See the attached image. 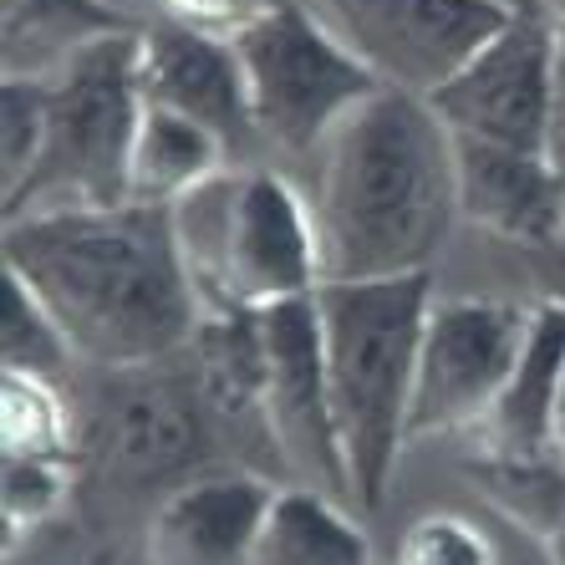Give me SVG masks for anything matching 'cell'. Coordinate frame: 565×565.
Masks as SVG:
<instances>
[{
	"instance_id": "obj_1",
	"label": "cell",
	"mask_w": 565,
	"mask_h": 565,
	"mask_svg": "<svg viewBox=\"0 0 565 565\" xmlns=\"http://www.w3.org/2000/svg\"><path fill=\"white\" fill-rule=\"evenodd\" d=\"M6 270L56 316L82 362L113 372L173 356L204 316L163 204L6 220Z\"/></svg>"
},
{
	"instance_id": "obj_2",
	"label": "cell",
	"mask_w": 565,
	"mask_h": 565,
	"mask_svg": "<svg viewBox=\"0 0 565 565\" xmlns=\"http://www.w3.org/2000/svg\"><path fill=\"white\" fill-rule=\"evenodd\" d=\"M306 210L321 286L428 276L459 220L454 132L428 97L382 87L311 153Z\"/></svg>"
},
{
	"instance_id": "obj_3",
	"label": "cell",
	"mask_w": 565,
	"mask_h": 565,
	"mask_svg": "<svg viewBox=\"0 0 565 565\" xmlns=\"http://www.w3.org/2000/svg\"><path fill=\"white\" fill-rule=\"evenodd\" d=\"M428 306H434L428 276L316 286L331 418H337V444L347 463V500L367 514L387 504L397 459L408 448V408Z\"/></svg>"
},
{
	"instance_id": "obj_4",
	"label": "cell",
	"mask_w": 565,
	"mask_h": 565,
	"mask_svg": "<svg viewBox=\"0 0 565 565\" xmlns=\"http://www.w3.org/2000/svg\"><path fill=\"white\" fill-rule=\"evenodd\" d=\"M173 230L204 311H265L321 286L306 194L276 169L230 163L173 204Z\"/></svg>"
},
{
	"instance_id": "obj_5",
	"label": "cell",
	"mask_w": 565,
	"mask_h": 565,
	"mask_svg": "<svg viewBox=\"0 0 565 565\" xmlns=\"http://www.w3.org/2000/svg\"><path fill=\"white\" fill-rule=\"evenodd\" d=\"M143 107V31L103 36L46 77V148L6 199V220L122 204Z\"/></svg>"
},
{
	"instance_id": "obj_6",
	"label": "cell",
	"mask_w": 565,
	"mask_h": 565,
	"mask_svg": "<svg viewBox=\"0 0 565 565\" xmlns=\"http://www.w3.org/2000/svg\"><path fill=\"white\" fill-rule=\"evenodd\" d=\"M230 41L245 66L255 138L270 153L311 158L347 113L382 93V82L301 0H276Z\"/></svg>"
},
{
	"instance_id": "obj_7",
	"label": "cell",
	"mask_w": 565,
	"mask_h": 565,
	"mask_svg": "<svg viewBox=\"0 0 565 565\" xmlns=\"http://www.w3.org/2000/svg\"><path fill=\"white\" fill-rule=\"evenodd\" d=\"M530 331V306L504 296H448L428 306L413 377L408 444L434 434H473L494 408L500 387Z\"/></svg>"
},
{
	"instance_id": "obj_8",
	"label": "cell",
	"mask_w": 565,
	"mask_h": 565,
	"mask_svg": "<svg viewBox=\"0 0 565 565\" xmlns=\"http://www.w3.org/2000/svg\"><path fill=\"white\" fill-rule=\"evenodd\" d=\"M382 87L438 93L514 11L494 0H301Z\"/></svg>"
},
{
	"instance_id": "obj_9",
	"label": "cell",
	"mask_w": 565,
	"mask_h": 565,
	"mask_svg": "<svg viewBox=\"0 0 565 565\" xmlns=\"http://www.w3.org/2000/svg\"><path fill=\"white\" fill-rule=\"evenodd\" d=\"M551 72H555V21L540 6H520L494 36L428 93L444 128L473 143L540 148L551 132Z\"/></svg>"
},
{
	"instance_id": "obj_10",
	"label": "cell",
	"mask_w": 565,
	"mask_h": 565,
	"mask_svg": "<svg viewBox=\"0 0 565 565\" xmlns=\"http://www.w3.org/2000/svg\"><path fill=\"white\" fill-rule=\"evenodd\" d=\"M260 337H265L260 418L270 428V438H276L280 459L301 473L306 489L347 500V463H342V444H337V418H331L316 290L296 296V301L265 306Z\"/></svg>"
},
{
	"instance_id": "obj_11",
	"label": "cell",
	"mask_w": 565,
	"mask_h": 565,
	"mask_svg": "<svg viewBox=\"0 0 565 565\" xmlns=\"http://www.w3.org/2000/svg\"><path fill=\"white\" fill-rule=\"evenodd\" d=\"M143 97L153 107L204 122L235 163H250L245 153L260 138H255L250 93H245V66L230 36L184 26V21L143 31Z\"/></svg>"
},
{
	"instance_id": "obj_12",
	"label": "cell",
	"mask_w": 565,
	"mask_h": 565,
	"mask_svg": "<svg viewBox=\"0 0 565 565\" xmlns=\"http://www.w3.org/2000/svg\"><path fill=\"white\" fill-rule=\"evenodd\" d=\"M276 489L255 473H199L158 504L148 565H250Z\"/></svg>"
},
{
	"instance_id": "obj_13",
	"label": "cell",
	"mask_w": 565,
	"mask_h": 565,
	"mask_svg": "<svg viewBox=\"0 0 565 565\" xmlns=\"http://www.w3.org/2000/svg\"><path fill=\"white\" fill-rule=\"evenodd\" d=\"M459 220L514 245H545L565 230V184L540 148L454 138Z\"/></svg>"
},
{
	"instance_id": "obj_14",
	"label": "cell",
	"mask_w": 565,
	"mask_h": 565,
	"mask_svg": "<svg viewBox=\"0 0 565 565\" xmlns=\"http://www.w3.org/2000/svg\"><path fill=\"white\" fill-rule=\"evenodd\" d=\"M561 382H565V306L540 296V301H530V331L510 367V382L500 387L494 408L469 434L473 454H494V459L551 454Z\"/></svg>"
},
{
	"instance_id": "obj_15",
	"label": "cell",
	"mask_w": 565,
	"mask_h": 565,
	"mask_svg": "<svg viewBox=\"0 0 565 565\" xmlns=\"http://www.w3.org/2000/svg\"><path fill=\"white\" fill-rule=\"evenodd\" d=\"M204 444V413L199 403L169 377H143V367H132V377L103 408V454L107 469L118 479H163V473L184 469Z\"/></svg>"
},
{
	"instance_id": "obj_16",
	"label": "cell",
	"mask_w": 565,
	"mask_h": 565,
	"mask_svg": "<svg viewBox=\"0 0 565 565\" xmlns=\"http://www.w3.org/2000/svg\"><path fill=\"white\" fill-rule=\"evenodd\" d=\"M118 31L132 21L107 0H0V77L46 82Z\"/></svg>"
},
{
	"instance_id": "obj_17",
	"label": "cell",
	"mask_w": 565,
	"mask_h": 565,
	"mask_svg": "<svg viewBox=\"0 0 565 565\" xmlns=\"http://www.w3.org/2000/svg\"><path fill=\"white\" fill-rule=\"evenodd\" d=\"M230 163H235L230 148L204 122L148 103L143 122H138V138H132V158H128V199L132 204L173 210L179 199H189L199 184H210L214 173H224Z\"/></svg>"
},
{
	"instance_id": "obj_18",
	"label": "cell",
	"mask_w": 565,
	"mask_h": 565,
	"mask_svg": "<svg viewBox=\"0 0 565 565\" xmlns=\"http://www.w3.org/2000/svg\"><path fill=\"white\" fill-rule=\"evenodd\" d=\"M250 565H372L367 535L321 489H276Z\"/></svg>"
},
{
	"instance_id": "obj_19",
	"label": "cell",
	"mask_w": 565,
	"mask_h": 565,
	"mask_svg": "<svg viewBox=\"0 0 565 565\" xmlns=\"http://www.w3.org/2000/svg\"><path fill=\"white\" fill-rule=\"evenodd\" d=\"M199 397L214 413H260L265 397V337L260 311H204L194 327Z\"/></svg>"
},
{
	"instance_id": "obj_20",
	"label": "cell",
	"mask_w": 565,
	"mask_h": 565,
	"mask_svg": "<svg viewBox=\"0 0 565 565\" xmlns=\"http://www.w3.org/2000/svg\"><path fill=\"white\" fill-rule=\"evenodd\" d=\"M469 479L484 489V500L500 514H510L514 525H525L530 535L545 545L561 520L565 504V454H530V459H494V454H479L469 463Z\"/></svg>"
},
{
	"instance_id": "obj_21",
	"label": "cell",
	"mask_w": 565,
	"mask_h": 565,
	"mask_svg": "<svg viewBox=\"0 0 565 565\" xmlns=\"http://www.w3.org/2000/svg\"><path fill=\"white\" fill-rule=\"evenodd\" d=\"M0 444L6 454H41V459H66L72 454V413L52 377L31 372H6L0 377Z\"/></svg>"
},
{
	"instance_id": "obj_22",
	"label": "cell",
	"mask_w": 565,
	"mask_h": 565,
	"mask_svg": "<svg viewBox=\"0 0 565 565\" xmlns=\"http://www.w3.org/2000/svg\"><path fill=\"white\" fill-rule=\"evenodd\" d=\"M72 342L62 337L56 316L31 296L21 280L6 270L0 276V362L6 372H31V377H52L72 362Z\"/></svg>"
},
{
	"instance_id": "obj_23",
	"label": "cell",
	"mask_w": 565,
	"mask_h": 565,
	"mask_svg": "<svg viewBox=\"0 0 565 565\" xmlns=\"http://www.w3.org/2000/svg\"><path fill=\"white\" fill-rule=\"evenodd\" d=\"M46 148V82L0 77V189L6 199L31 179Z\"/></svg>"
},
{
	"instance_id": "obj_24",
	"label": "cell",
	"mask_w": 565,
	"mask_h": 565,
	"mask_svg": "<svg viewBox=\"0 0 565 565\" xmlns=\"http://www.w3.org/2000/svg\"><path fill=\"white\" fill-rule=\"evenodd\" d=\"M66 459H41V454H6L0 463V514L6 535L46 525L66 504Z\"/></svg>"
},
{
	"instance_id": "obj_25",
	"label": "cell",
	"mask_w": 565,
	"mask_h": 565,
	"mask_svg": "<svg viewBox=\"0 0 565 565\" xmlns=\"http://www.w3.org/2000/svg\"><path fill=\"white\" fill-rule=\"evenodd\" d=\"M397 565H494V545L463 514H423L403 535Z\"/></svg>"
},
{
	"instance_id": "obj_26",
	"label": "cell",
	"mask_w": 565,
	"mask_h": 565,
	"mask_svg": "<svg viewBox=\"0 0 565 565\" xmlns=\"http://www.w3.org/2000/svg\"><path fill=\"white\" fill-rule=\"evenodd\" d=\"M169 21H184V26L199 31H220V36H235L245 31L260 11H270L276 0H158Z\"/></svg>"
},
{
	"instance_id": "obj_27",
	"label": "cell",
	"mask_w": 565,
	"mask_h": 565,
	"mask_svg": "<svg viewBox=\"0 0 565 565\" xmlns=\"http://www.w3.org/2000/svg\"><path fill=\"white\" fill-rule=\"evenodd\" d=\"M545 158L565 184V26H555V72H551V132H545Z\"/></svg>"
},
{
	"instance_id": "obj_28",
	"label": "cell",
	"mask_w": 565,
	"mask_h": 565,
	"mask_svg": "<svg viewBox=\"0 0 565 565\" xmlns=\"http://www.w3.org/2000/svg\"><path fill=\"white\" fill-rule=\"evenodd\" d=\"M535 280H540V296L565 306V230L545 245H535Z\"/></svg>"
},
{
	"instance_id": "obj_29",
	"label": "cell",
	"mask_w": 565,
	"mask_h": 565,
	"mask_svg": "<svg viewBox=\"0 0 565 565\" xmlns=\"http://www.w3.org/2000/svg\"><path fill=\"white\" fill-rule=\"evenodd\" d=\"M561 454H565V448H561ZM545 551H551V561H555V565H565V504H561V520H555L551 540H545Z\"/></svg>"
},
{
	"instance_id": "obj_30",
	"label": "cell",
	"mask_w": 565,
	"mask_h": 565,
	"mask_svg": "<svg viewBox=\"0 0 565 565\" xmlns=\"http://www.w3.org/2000/svg\"><path fill=\"white\" fill-rule=\"evenodd\" d=\"M555 448H565V382H561V397H555Z\"/></svg>"
},
{
	"instance_id": "obj_31",
	"label": "cell",
	"mask_w": 565,
	"mask_h": 565,
	"mask_svg": "<svg viewBox=\"0 0 565 565\" xmlns=\"http://www.w3.org/2000/svg\"><path fill=\"white\" fill-rule=\"evenodd\" d=\"M535 6H540L545 15H551L555 26H565V0H535Z\"/></svg>"
},
{
	"instance_id": "obj_32",
	"label": "cell",
	"mask_w": 565,
	"mask_h": 565,
	"mask_svg": "<svg viewBox=\"0 0 565 565\" xmlns=\"http://www.w3.org/2000/svg\"><path fill=\"white\" fill-rule=\"evenodd\" d=\"M494 6H504V11H520V6H535V0H494Z\"/></svg>"
}]
</instances>
